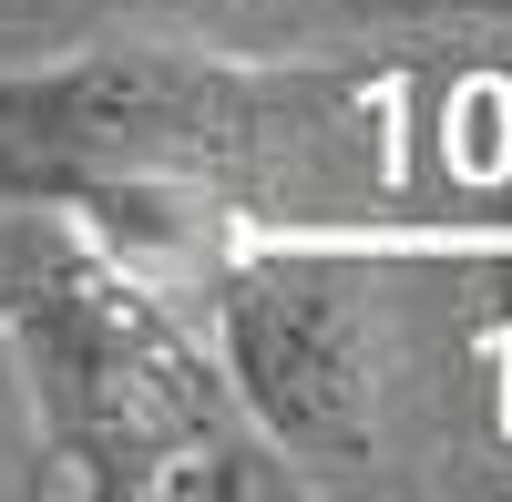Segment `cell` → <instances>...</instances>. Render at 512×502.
Listing matches in <instances>:
<instances>
[{"instance_id":"2","label":"cell","mask_w":512,"mask_h":502,"mask_svg":"<svg viewBox=\"0 0 512 502\" xmlns=\"http://www.w3.org/2000/svg\"><path fill=\"white\" fill-rule=\"evenodd\" d=\"M328 134V82H267L175 52H93L0 82V205H82L93 185L256 175Z\"/></svg>"},{"instance_id":"1","label":"cell","mask_w":512,"mask_h":502,"mask_svg":"<svg viewBox=\"0 0 512 502\" xmlns=\"http://www.w3.org/2000/svg\"><path fill=\"white\" fill-rule=\"evenodd\" d=\"M0 308L41 441L93 492H256L246 410L226 369H205L144 267H123L93 226L21 216L0 236Z\"/></svg>"},{"instance_id":"3","label":"cell","mask_w":512,"mask_h":502,"mask_svg":"<svg viewBox=\"0 0 512 502\" xmlns=\"http://www.w3.org/2000/svg\"><path fill=\"white\" fill-rule=\"evenodd\" d=\"M216 369L246 431L297 462H369L400 390L390 298L338 257H256L216 277Z\"/></svg>"}]
</instances>
